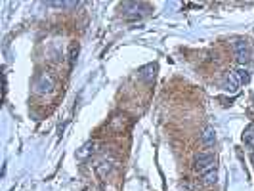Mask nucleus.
I'll return each mask as SVG.
<instances>
[{
    "label": "nucleus",
    "instance_id": "f257e3e1",
    "mask_svg": "<svg viewBox=\"0 0 254 191\" xmlns=\"http://www.w3.org/2000/svg\"><path fill=\"white\" fill-rule=\"evenodd\" d=\"M54 88H56V78L48 71L40 73L35 78V82H33V92L37 96H50L52 92H54Z\"/></svg>",
    "mask_w": 254,
    "mask_h": 191
},
{
    "label": "nucleus",
    "instance_id": "6e6552de",
    "mask_svg": "<svg viewBox=\"0 0 254 191\" xmlns=\"http://www.w3.org/2000/svg\"><path fill=\"white\" fill-rule=\"evenodd\" d=\"M243 143L249 149H254V123L245 128V132H243Z\"/></svg>",
    "mask_w": 254,
    "mask_h": 191
},
{
    "label": "nucleus",
    "instance_id": "9b49d317",
    "mask_svg": "<svg viewBox=\"0 0 254 191\" xmlns=\"http://www.w3.org/2000/svg\"><path fill=\"white\" fill-rule=\"evenodd\" d=\"M155 71H157V67L155 65H147V67H143L140 71V78L141 80H147V82H151L153 78H155Z\"/></svg>",
    "mask_w": 254,
    "mask_h": 191
},
{
    "label": "nucleus",
    "instance_id": "0eeeda50",
    "mask_svg": "<svg viewBox=\"0 0 254 191\" xmlns=\"http://www.w3.org/2000/svg\"><path fill=\"white\" fill-rule=\"evenodd\" d=\"M201 143H203L204 147H214L216 145V130L212 127H204L203 134H201Z\"/></svg>",
    "mask_w": 254,
    "mask_h": 191
},
{
    "label": "nucleus",
    "instance_id": "39448f33",
    "mask_svg": "<svg viewBox=\"0 0 254 191\" xmlns=\"http://www.w3.org/2000/svg\"><path fill=\"white\" fill-rule=\"evenodd\" d=\"M98 147H100V141L96 140H90L86 141L84 145H80V149H76V161H86V159H90L94 153L98 151Z\"/></svg>",
    "mask_w": 254,
    "mask_h": 191
},
{
    "label": "nucleus",
    "instance_id": "ddd939ff",
    "mask_svg": "<svg viewBox=\"0 0 254 191\" xmlns=\"http://www.w3.org/2000/svg\"><path fill=\"white\" fill-rule=\"evenodd\" d=\"M251 161H253V165H254V151L251 153Z\"/></svg>",
    "mask_w": 254,
    "mask_h": 191
},
{
    "label": "nucleus",
    "instance_id": "9d476101",
    "mask_svg": "<svg viewBox=\"0 0 254 191\" xmlns=\"http://www.w3.org/2000/svg\"><path fill=\"white\" fill-rule=\"evenodd\" d=\"M201 178H203L204 186H214V184L218 182V170L216 168H212V170H208V172L201 174Z\"/></svg>",
    "mask_w": 254,
    "mask_h": 191
},
{
    "label": "nucleus",
    "instance_id": "423d86ee",
    "mask_svg": "<svg viewBox=\"0 0 254 191\" xmlns=\"http://www.w3.org/2000/svg\"><path fill=\"white\" fill-rule=\"evenodd\" d=\"M241 80L237 78V75H235V71H231V73H228V76H226V80H224V84H222V88H224V92H228V94H237V90L241 88Z\"/></svg>",
    "mask_w": 254,
    "mask_h": 191
},
{
    "label": "nucleus",
    "instance_id": "1a4fd4ad",
    "mask_svg": "<svg viewBox=\"0 0 254 191\" xmlns=\"http://www.w3.org/2000/svg\"><path fill=\"white\" fill-rule=\"evenodd\" d=\"M235 71V75H237V78L241 80V84H247L249 80H251V71H249V67L247 65H239L237 69H233Z\"/></svg>",
    "mask_w": 254,
    "mask_h": 191
},
{
    "label": "nucleus",
    "instance_id": "7ed1b4c3",
    "mask_svg": "<svg viewBox=\"0 0 254 191\" xmlns=\"http://www.w3.org/2000/svg\"><path fill=\"white\" fill-rule=\"evenodd\" d=\"M193 166L199 174H204L212 168H216V155L212 151H199L195 155V161H193Z\"/></svg>",
    "mask_w": 254,
    "mask_h": 191
},
{
    "label": "nucleus",
    "instance_id": "f8f14e48",
    "mask_svg": "<svg viewBox=\"0 0 254 191\" xmlns=\"http://www.w3.org/2000/svg\"><path fill=\"white\" fill-rule=\"evenodd\" d=\"M127 127V117H115L113 121H111V128H113L115 132H123V128Z\"/></svg>",
    "mask_w": 254,
    "mask_h": 191
},
{
    "label": "nucleus",
    "instance_id": "20e7f679",
    "mask_svg": "<svg viewBox=\"0 0 254 191\" xmlns=\"http://www.w3.org/2000/svg\"><path fill=\"white\" fill-rule=\"evenodd\" d=\"M115 166H117V159L111 157V155H103L102 159H98L96 161V174L100 176L102 180H107L111 176V172L115 170Z\"/></svg>",
    "mask_w": 254,
    "mask_h": 191
},
{
    "label": "nucleus",
    "instance_id": "f03ea898",
    "mask_svg": "<svg viewBox=\"0 0 254 191\" xmlns=\"http://www.w3.org/2000/svg\"><path fill=\"white\" fill-rule=\"evenodd\" d=\"M233 52H235V58H237L239 65H247L253 62L254 50L247 38H237V40L233 42Z\"/></svg>",
    "mask_w": 254,
    "mask_h": 191
}]
</instances>
